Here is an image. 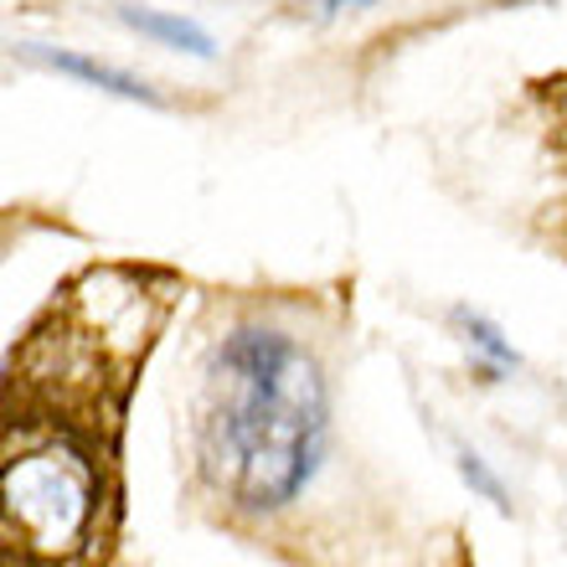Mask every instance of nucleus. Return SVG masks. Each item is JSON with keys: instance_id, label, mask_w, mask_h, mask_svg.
<instances>
[{"instance_id": "obj_1", "label": "nucleus", "mask_w": 567, "mask_h": 567, "mask_svg": "<svg viewBox=\"0 0 567 567\" xmlns=\"http://www.w3.org/2000/svg\"><path fill=\"white\" fill-rule=\"evenodd\" d=\"M330 433L326 377L284 330H233L207 367L202 454L212 485L243 511L289 506L320 470Z\"/></svg>"}, {"instance_id": "obj_2", "label": "nucleus", "mask_w": 567, "mask_h": 567, "mask_svg": "<svg viewBox=\"0 0 567 567\" xmlns=\"http://www.w3.org/2000/svg\"><path fill=\"white\" fill-rule=\"evenodd\" d=\"M99 522V470L73 439L11 454L6 464V526L31 557H73Z\"/></svg>"}, {"instance_id": "obj_3", "label": "nucleus", "mask_w": 567, "mask_h": 567, "mask_svg": "<svg viewBox=\"0 0 567 567\" xmlns=\"http://www.w3.org/2000/svg\"><path fill=\"white\" fill-rule=\"evenodd\" d=\"M120 21L135 27L140 37H150V42L171 47V52H186V58H212L217 52L207 31L196 21H186V16H165V11H150V6H120Z\"/></svg>"}, {"instance_id": "obj_4", "label": "nucleus", "mask_w": 567, "mask_h": 567, "mask_svg": "<svg viewBox=\"0 0 567 567\" xmlns=\"http://www.w3.org/2000/svg\"><path fill=\"white\" fill-rule=\"evenodd\" d=\"M27 52L37 62H47V68H58V73L83 78V83H93V89L120 93V99H140V104H155V89H145V78L124 73V68H109V62L78 58V52H47V47H27Z\"/></svg>"}, {"instance_id": "obj_5", "label": "nucleus", "mask_w": 567, "mask_h": 567, "mask_svg": "<svg viewBox=\"0 0 567 567\" xmlns=\"http://www.w3.org/2000/svg\"><path fill=\"white\" fill-rule=\"evenodd\" d=\"M460 330H464V341H470V351L480 357V377H485V382H501L506 372H516V367H522V361H516V351H511V341L491 326V320H485V315L460 310Z\"/></svg>"}, {"instance_id": "obj_6", "label": "nucleus", "mask_w": 567, "mask_h": 567, "mask_svg": "<svg viewBox=\"0 0 567 567\" xmlns=\"http://www.w3.org/2000/svg\"><path fill=\"white\" fill-rule=\"evenodd\" d=\"M454 464H460V480L480 495V501H491L495 511H511V491L501 485V475H495L491 464L480 460L475 449H460V454H454Z\"/></svg>"}, {"instance_id": "obj_7", "label": "nucleus", "mask_w": 567, "mask_h": 567, "mask_svg": "<svg viewBox=\"0 0 567 567\" xmlns=\"http://www.w3.org/2000/svg\"><path fill=\"white\" fill-rule=\"evenodd\" d=\"M357 6H367V0H326V11H357Z\"/></svg>"}]
</instances>
